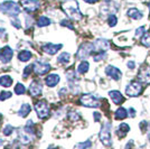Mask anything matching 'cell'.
<instances>
[{"instance_id": "cell-6", "label": "cell", "mask_w": 150, "mask_h": 149, "mask_svg": "<svg viewBox=\"0 0 150 149\" xmlns=\"http://www.w3.org/2000/svg\"><path fill=\"white\" fill-rule=\"evenodd\" d=\"M142 91V87H141V82L140 81H132L130 84H128L125 87V94L128 96H132L136 98Z\"/></svg>"}, {"instance_id": "cell-30", "label": "cell", "mask_w": 150, "mask_h": 149, "mask_svg": "<svg viewBox=\"0 0 150 149\" xmlns=\"http://www.w3.org/2000/svg\"><path fill=\"white\" fill-rule=\"evenodd\" d=\"M13 130H15V128H13V126H10V124H7L6 127L2 129V133H4V136H10L11 133L13 132Z\"/></svg>"}, {"instance_id": "cell-9", "label": "cell", "mask_w": 150, "mask_h": 149, "mask_svg": "<svg viewBox=\"0 0 150 149\" xmlns=\"http://www.w3.org/2000/svg\"><path fill=\"white\" fill-rule=\"evenodd\" d=\"M105 74L108 76H110L111 79H113V80H115V81H119L120 79L122 77V72L118 67L112 66V65H108L105 67Z\"/></svg>"}, {"instance_id": "cell-20", "label": "cell", "mask_w": 150, "mask_h": 149, "mask_svg": "<svg viewBox=\"0 0 150 149\" xmlns=\"http://www.w3.org/2000/svg\"><path fill=\"white\" fill-rule=\"evenodd\" d=\"M128 16L132 19H136V20H139V19L142 18V13L139 11L137 8H131L128 10Z\"/></svg>"}, {"instance_id": "cell-25", "label": "cell", "mask_w": 150, "mask_h": 149, "mask_svg": "<svg viewBox=\"0 0 150 149\" xmlns=\"http://www.w3.org/2000/svg\"><path fill=\"white\" fill-rule=\"evenodd\" d=\"M24 130H25L28 135L34 136V133H35V128H34V122H33L31 120H28V121H27L26 126L24 127Z\"/></svg>"}, {"instance_id": "cell-38", "label": "cell", "mask_w": 150, "mask_h": 149, "mask_svg": "<svg viewBox=\"0 0 150 149\" xmlns=\"http://www.w3.org/2000/svg\"><path fill=\"white\" fill-rule=\"evenodd\" d=\"M61 25L66 26V27H69V29H74V26L71 25V23H69V20H66V19H64V20H62V21H61Z\"/></svg>"}, {"instance_id": "cell-31", "label": "cell", "mask_w": 150, "mask_h": 149, "mask_svg": "<svg viewBox=\"0 0 150 149\" xmlns=\"http://www.w3.org/2000/svg\"><path fill=\"white\" fill-rule=\"evenodd\" d=\"M108 23H109V26H110V27H114V26L117 25V23H118V18H117V16H115L114 13H111V15L109 16Z\"/></svg>"}, {"instance_id": "cell-13", "label": "cell", "mask_w": 150, "mask_h": 149, "mask_svg": "<svg viewBox=\"0 0 150 149\" xmlns=\"http://www.w3.org/2000/svg\"><path fill=\"white\" fill-rule=\"evenodd\" d=\"M13 55V50L9 47V46H6L4 50H2V55H1V62L4 64H7L11 61Z\"/></svg>"}, {"instance_id": "cell-32", "label": "cell", "mask_w": 150, "mask_h": 149, "mask_svg": "<svg viewBox=\"0 0 150 149\" xmlns=\"http://www.w3.org/2000/svg\"><path fill=\"white\" fill-rule=\"evenodd\" d=\"M144 31H146V28H144V26H141V27H139L137 31H136V37L139 38V37H142L144 35Z\"/></svg>"}, {"instance_id": "cell-5", "label": "cell", "mask_w": 150, "mask_h": 149, "mask_svg": "<svg viewBox=\"0 0 150 149\" xmlns=\"http://www.w3.org/2000/svg\"><path fill=\"white\" fill-rule=\"evenodd\" d=\"M80 103L82 106H88V108H99L100 106V100L93 94H84L80 99Z\"/></svg>"}, {"instance_id": "cell-45", "label": "cell", "mask_w": 150, "mask_h": 149, "mask_svg": "<svg viewBox=\"0 0 150 149\" xmlns=\"http://www.w3.org/2000/svg\"><path fill=\"white\" fill-rule=\"evenodd\" d=\"M4 145V140L2 139H0V146H2Z\"/></svg>"}, {"instance_id": "cell-4", "label": "cell", "mask_w": 150, "mask_h": 149, "mask_svg": "<svg viewBox=\"0 0 150 149\" xmlns=\"http://www.w3.org/2000/svg\"><path fill=\"white\" fill-rule=\"evenodd\" d=\"M35 110H36V113L39 119H46L50 116V106L45 100H40V101L36 102Z\"/></svg>"}, {"instance_id": "cell-36", "label": "cell", "mask_w": 150, "mask_h": 149, "mask_svg": "<svg viewBox=\"0 0 150 149\" xmlns=\"http://www.w3.org/2000/svg\"><path fill=\"white\" fill-rule=\"evenodd\" d=\"M69 118L72 120V121H77L80 119V114L77 112H69Z\"/></svg>"}, {"instance_id": "cell-41", "label": "cell", "mask_w": 150, "mask_h": 149, "mask_svg": "<svg viewBox=\"0 0 150 149\" xmlns=\"http://www.w3.org/2000/svg\"><path fill=\"white\" fill-rule=\"evenodd\" d=\"M6 35V29L0 28V38H4V36Z\"/></svg>"}, {"instance_id": "cell-2", "label": "cell", "mask_w": 150, "mask_h": 149, "mask_svg": "<svg viewBox=\"0 0 150 149\" xmlns=\"http://www.w3.org/2000/svg\"><path fill=\"white\" fill-rule=\"evenodd\" d=\"M20 10H21L20 7L15 1H5L0 6V11L1 13H7L9 16H13V17H17L18 13H20Z\"/></svg>"}, {"instance_id": "cell-42", "label": "cell", "mask_w": 150, "mask_h": 149, "mask_svg": "<svg viewBox=\"0 0 150 149\" xmlns=\"http://www.w3.org/2000/svg\"><path fill=\"white\" fill-rule=\"evenodd\" d=\"M134 66H136V64H134V62H133V61H132V62H131V61H130V62H128V67H129V68H131V70H132V68H134Z\"/></svg>"}, {"instance_id": "cell-40", "label": "cell", "mask_w": 150, "mask_h": 149, "mask_svg": "<svg viewBox=\"0 0 150 149\" xmlns=\"http://www.w3.org/2000/svg\"><path fill=\"white\" fill-rule=\"evenodd\" d=\"M93 117H94L95 122H99V121H100V119H101V113H100V112H94Z\"/></svg>"}, {"instance_id": "cell-39", "label": "cell", "mask_w": 150, "mask_h": 149, "mask_svg": "<svg viewBox=\"0 0 150 149\" xmlns=\"http://www.w3.org/2000/svg\"><path fill=\"white\" fill-rule=\"evenodd\" d=\"M11 24H13L16 28H20L21 27V25H20V21H19V19L18 18H16L15 17V19H11Z\"/></svg>"}, {"instance_id": "cell-8", "label": "cell", "mask_w": 150, "mask_h": 149, "mask_svg": "<svg viewBox=\"0 0 150 149\" xmlns=\"http://www.w3.org/2000/svg\"><path fill=\"white\" fill-rule=\"evenodd\" d=\"M21 5L28 13H34L40 7V4L38 0H21Z\"/></svg>"}, {"instance_id": "cell-23", "label": "cell", "mask_w": 150, "mask_h": 149, "mask_svg": "<svg viewBox=\"0 0 150 149\" xmlns=\"http://www.w3.org/2000/svg\"><path fill=\"white\" fill-rule=\"evenodd\" d=\"M128 117V113H127V110L125 108H119L115 113H114V118L118 119V120H122V119H125Z\"/></svg>"}, {"instance_id": "cell-46", "label": "cell", "mask_w": 150, "mask_h": 149, "mask_svg": "<svg viewBox=\"0 0 150 149\" xmlns=\"http://www.w3.org/2000/svg\"><path fill=\"white\" fill-rule=\"evenodd\" d=\"M1 54H2V50H0V56H1Z\"/></svg>"}, {"instance_id": "cell-37", "label": "cell", "mask_w": 150, "mask_h": 149, "mask_svg": "<svg viewBox=\"0 0 150 149\" xmlns=\"http://www.w3.org/2000/svg\"><path fill=\"white\" fill-rule=\"evenodd\" d=\"M33 70H34V64H33V65H28V66L26 67V70L24 71V77H25V79L28 76V74L30 73Z\"/></svg>"}, {"instance_id": "cell-18", "label": "cell", "mask_w": 150, "mask_h": 149, "mask_svg": "<svg viewBox=\"0 0 150 149\" xmlns=\"http://www.w3.org/2000/svg\"><path fill=\"white\" fill-rule=\"evenodd\" d=\"M30 111H31V106H29L28 103H24V104H21L20 109H19L18 116L21 117V118H25V117H27V116L29 114Z\"/></svg>"}, {"instance_id": "cell-24", "label": "cell", "mask_w": 150, "mask_h": 149, "mask_svg": "<svg viewBox=\"0 0 150 149\" xmlns=\"http://www.w3.org/2000/svg\"><path fill=\"white\" fill-rule=\"evenodd\" d=\"M88 67H90L88 62L83 61V62H81L79 64V66H77V72H79L80 74H84V73H86L88 71Z\"/></svg>"}, {"instance_id": "cell-10", "label": "cell", "mask_w": 150, "mask_h": 149, "mask_svg": "<svg viewBox=\"0 0 150 149\" xmlns=\"http://www.w3.org/2000/svg\"><path fill=\"white\" fill-rule=\"evenodd\" d=\"M50 70V65L48 63H43V62H37L34 64V71L39 75H44L46 73H48V71Z\"/></svg>"}, {"instance_id": "cell-15", "label": "cell", "mask_w": 150, "mask_h": 149, "mask_svg": "<svg viewBox=\"0 0 150 149\" xmlns=\"http://www.w3.org/2000/svg\"><path fill=\"white\" fill-rule=\"evenodd\" d=\"M59 75L58 74H50L46 79H45V83L46 85L50 87H54L56 85L57 83L59 82Z\"/></svg>"}, {"instance_id": "cell-17", "label": "cell", "mask_w": 150, "mask_h": 149, "mask_svg": "<svg viewBox=\"0 0 150 149\" xmlns=\"http://www.w3.org/2000/svg\"><path fill=\"white\" fill-rule=\"evenodd\" d=\"M94 48L99 50H105L109 48V42L106 39H98L94 43Z\"/></svg>"}, {"instance_id": "cell-19", "label": "cell", "mask_w": 150, "mask_h": 149, "mask_svg": "<svg viewBox=\"0 0 150 149\" xmlns=\"http://www.w3.org/2000/svg\"><path fill=\"white\" fill-rule=\"evenodd\" d=\"M13 84V77L9 75H2L0 76V85L4 87H10Z\"/></svg>"}, {"instance_id": "cell-22", "label": "cell", "mask_w": 150, "mask_h": 149, "mask_svg": "<svg viewBox=\"0 0 150 149\" xmlns=\"http://www.w3.org/2000/svg\"><path fill=\"white\" fill-rule=\"evenodd\" d=\"M118 133H119V136L120 138H123V137L130 131V127H129V124H127V123H121L119 126V129H118Z\"/></svg>"}, {"instance_id": "cell-33", "label": "cell", "mask_w": 150, "mask_h": 149, "mask_svg": "<svg viewBox=\"0 0 150 149\" xmlns=\"http://www.w3.org/2000/svg\"><path fill=\"white\" fill-rule=\"evenodd\" d=\"M142 44H144V46H147V47H150V34H146L142 38Z\"/></svg>"}, {"instance_id": "cell-35", "label": "cell", "mask_w": 150, "mask_h": 149, "mask_svg": "<svg viewBox=\"0 0 150 149\" xmlns=\"http://www.w3.org/2000/svg\"><path fill=\"white\" fill-rule=\"evenodd\" d=\"M11 95H13L11 92H1V94H0V101H5V100L9 99V98H11Z\"/></svg>"}, {"instance_id": "cell-47", "label": "cell", "mask_w": 150, "mask_h": 149, "mask_svg": "<svg viewBox=\"0 0 150 149\" xmlns=\"http://www.w3.org/2000/svg\"><path fill=\"white\" fill-rule=\"evenodd\" d=\"M148 135H149V138H150V127H149V133Z\"/></svg>"}, {"instance_id": "cell-21", "label": "cell", "mask_w": 150, "mask_h": 149, "mask_svg": "<svg viewBox=\"0 0 150 149\" xmlns=\"http://www.w3.org/2000/svg\"><path fill=\"white\" fill-rule=\"evenodd\" d=\"M31 58V53L29 50H21L18 54V60L20 62H27Z\"/></svg>"}, {"instance_id": "cell-7", "label": "cell", "mask_w": 150, "mask_h": 149, "mask_svg": "<svg viewBox=\"0 0 150 149\" xmlns=\"http://www.w3.org/2000/svg\"><path fill=\"white\" fill-rule=\"evenodd\" d=\"M93 50H94V44H91V43L82 44L81 46H80V48H79V50H77V53H76V57L79 60H85V58H88V56H90V54Z\"/></svg>"}, {"instance_id": "cell-11", "label": "cell", "mask_w": 150, "mask_h": 149, "mask_svg": "<svg viewBox=\"0 0 150 149\" xmlns=\"http://www.w3.org/2000/svg\"><path fill=\"white\" fill-rule=\"evenodd\" d=\"M43 91V87H42V83L39 81H33L30 83V87H29V93L33 96H38L42 94Z\"/></svg>"}, {"instance_id": "cell-26", "label": "cell", "mask_w": 150, "mask_h": 149, "mask_svg": "<svg viewBox=\"0 0 150 149\" xmlns=\"http://www.w3.org/2000/svg\"><path fill=\"white\" fill-rule=\"evenodd\" d=\"M50 19L47 18V17H45V16H42V17H39L37 20V26L38 27H45V26H48L50 25Z\"/></svg>"}, {"instance_id": "cell-14", "label": "cell", "mask_w": 150, "mask_h": 149, "mask_svg": "<svg viewBox=\"0 0 150 149\" xmlns=\"http://www.w3.org/2000/svg\"><path fill=\"white\" fill-rule=\"evenodd\" d=\"M139 81L144 83V84H149L150 83V67L142 68L139 73Z\"/></svg>"}, {"instance_id": "cell-3", "label": "cell", "mask_w": 150, "mask_h": 149, "mask_svg": "<svg viewBox=\"0 0 150 149\" xmlns=\"http://www.w3.org/2000/svg\"><path fill=\"white\" fill-rule=\"evenodd\" d=\"M100 140L104 146H110L112 143L111 141V123L110 122H105L102 126L100 131Z\"/></svg>"}, {"instance_id": "cell-12", "label": "cell", "mask_w": 150, "mask_h": 149, "mask_svg": "<svg viewBox=\"0 0 150 149\" xmlns=\"http://www.w3.org/2000/svg\"><path fill=\"white\" fill-rule=\"evenodd\" d=\"M62 47H63L62 44L54 45V44H52V43H48V44H45L44 46H43V50H44L45 53L50 54V55H54V54H56L57 52L61 50Z\"/></svg>"}, {"instance_id": "cell-44", "label": "cell", "mask_w": 150, "mask_h": 149, "mask_svg": "<svg viewBox=\"0 0 150 149\" xmlns=\"http://www.w3.org/2000/svg\"><path fill=\"white\" fill-rule=\"evenodd\" d=\"M83 1H85V2H88V4H95V2H98L99 0H83Z\"/></svg>"}, {"instance_id": "cell-34", "label": "cell", "mask_w": 150, "mask_h": 149, "mask_svg": "<svg viewBox=\"0 0 150 149\" xmlns=\"http://www.w3.org/2000/svg\"><path fill=\"white\" fill-rule=\"evenodd\" d=\"M91 146H92V143H91L90 140L85 141V143H77V145H76L77 148H90Z\"/></svg>"}, {"instance_id": "cell-1", "label": "cell", "mask_w": 150, "mask_h": 149, "mask_svg": "<svg viewBox=\"0 0 150 149\" xmlns=\"http://www.w3.org/2000/svg\"><path fill=\"white\" fill-rule=\"evenodd\" d=\"M62 8L65 11V13L73 20H81L82 17H83L82 13L80 11L79 2L76 0H66L63 4Z\"/></svg>"}, {"instance_id": "cell-28", "label": "cell", "mask_w": 150, "mask_h": 149, "mask_svg": "<svg viewBox=\"0 0 150 149\" xmlns=\"http://www.w3.org/2000/svg\"><path fill=\"white\" fill-rule=\"evenodd\" d=\"M26 92V87L24 84H21V83H18L16 87H15V93L18 94V95H21V94H24Z\"/></svg>"}, {"instance_id": "cell-43", "label": "cell", "mask_w": 150, "mask_h": 149, "mask_svg": "<svg viewBox=\"0 0 150 149\" xmlns=\"http://www.w3.org/2000/svg\"><path fill=\"white\" fill-rule=\"evenodd\" d=\"M129 112H130V116H131L132 118H133V117H136V111H134V109H133V108H130V109H129Z\"/></svg>"}, {"instance_id": "cell-27", "label": "cell", "mask_w": 150, "mask_h": 149, "mask_svg": "<svg viewBox=\"0 0 150 149\" xmlns=\"http://www.w3.org/2000/svg\"><path fill=\"white\" fill-rule=\"evenodd\" d=\"M69 57H71L69 53H62L61 55L57 57V62L62 63V64H66V63H69Z\"/></svg>"}, {"instance_id": "cell-29", "label": "cell", "mask_w": 150, "mask_h": 149, "mask_svg": "<svg viewBox=\"0 0 150 149\" xmlns=\"http://www.w3.org/2000/svg\"><path fill=\"white\" fill-rule=\"evenodd\" d=\"M106 56V53L105 50H99V53L98 54H95V55L93 56L94 61L95 62H99V61H101V60H104Z\"/></svg>"}, {"instance_id": "cell-48", "label": "cell", "mask_w": 150, "mask_h": 149, "mask_svg": "<svg viewBox=\"0 0 150 149\" xmlns=\"http://www.w3.org/2000/svg\"><path fill=\"white\" fill-rule=\"evenodd\" d=\"M148 7H149V10H150V2L148 4Z\"/></svg>"}, {"instance_id": "cell-16", "label": "cell", "mask_w": 150, "mask_h": 149, "mask_svg": "<svg viewBox=\"0 0 150 149\" xmlns=\"http://www.w3.org/2000/svg\"><path fill=\"white\" fill-rule=\"evenodd\" d=\"M109 95H110V98L112 99L113 103L114 104H121L123 101H125V98L122 96V94L120 93L119 91H110L109 92Z\"/></svg>"}]
</instances>
